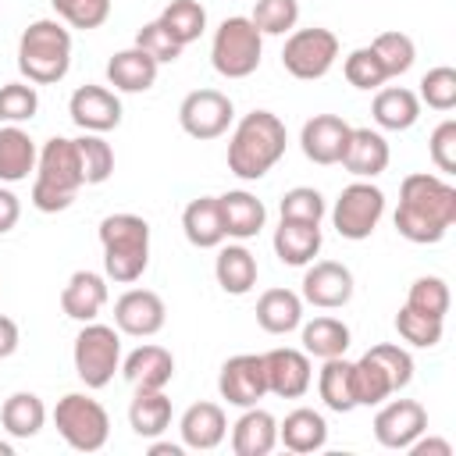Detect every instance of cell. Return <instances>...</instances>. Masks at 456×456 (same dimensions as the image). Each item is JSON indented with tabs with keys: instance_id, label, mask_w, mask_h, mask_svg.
<instances>
[{
	"instance_id": "obj_45",
	"label": "cell",
	"mask_w": 456,
	"mask_h": 456,
	"mask_svg": "<svg viewBox=\"0 0 456 456\" xmlns=\"http://www.w3.org/2000/svg\"><path fill=\"white\" fill-rule=\"evenodd\" d=\"M342 75L353 89H381L388 82L385 64L378 61V53L370 46H356L346 61H342Z\"/></svg>"
},
{
	"instance_id": "obj_4",
	"label": "cell",
	"mask_w": 456,
	"mask_h": 456,
	"mask_svg": "<svg viewBox=\"0 0 456 456\" xmlns=\"http://www.w3.org/2000/svg\"><path fill=\"white\" fill-rule=\"evenodd\" d=\"M103 274L118 285H132L150 267V224L139 214H107L100 221Z\"/></svg>"
},
{
	"instance_id": "obj_41",
	"label": "cell",
	"mask_w": 456,
	"mask_h": 456,
	"mask_svg": "<svg viewBox=\"0 0 456 456\" xmlns=\"http://www.w3.org/2000/svg\"><path fill=\"white\" fill-rule=\"evenodd\" d=\"M395 331L403 342H410L417 349H435L442 342V317H428V314L403 303L395 314Z\"/></svg>"
},
{
	"instance_id": "obj_25",
	"label": "cell",
	"mask_w": 456,
	"mask_h": 456,
	"mask_svg": "<svg viewBox=\"0 0 456 456\" xmlns=\"http://www.w3.org/2000/svg\"><path fill=\"white\" fill-rule=\"evenodd\" d=\"M274 445H278V420L260 406H246L242 417L232 424L235 456H267Z\"/></svg>"
},
{
	"instance_id": "obj_12",
	"label": "cell",
	"mask_w": 456,
	"mask_h": 456,
	"mask_svg": "<svg viewBox=\"0 0 456 456\" xmlns=\"http://www.w3.org/2000/svg\"><path fill=\"white\" fill-rule=\"evenodd\" d=\"M217 392L228 399V406H256L267 395V374H264V353H239L221 363Z\"/></svg>"
},
{
	"instance_id": "obj_49",
	"label": "cell",
	"mask_w": 456,
	"mask_h": 456,
	"mask_svg": "<svg viewBox=\"0 0 456 456\" xmlns=\"http://www.w3.org/2000/svg\"><path fill=\"white\" fill-rule=\"evenodd\" d=\"M135 46H139L142 53H150L157 64H175V61L182 57V50H185L160 21H146V25L135 32Z\"/></svg>"
},
{
	"instance_id": "obj_16",
	"label": "cell",
	"mask_w": 456,
	"mask_h": 456,
	"mask_svg": "<svg viewBox=\"0 0 456 456\" xmlns=\"http://www.w3.org/2000/svg\"><path fill=\"white\" fill-rule=\"evenodd\" d=\"M68 114L82 132H110L121 125V100L107 86H78L68 100Z\"/></svg>"
},
{
	"instance_id": "obj_7",
	"label": "cell",
	"mask_w": 456,
	"mask_h": 456,
	"mask_svg": "<svg viewBox=\"0 0 456 456\" xmlns=\"http://www.w3.org/2000/svg\"><path fill=\"white\" fill-rule=\"evenodd\" d=\"M53 428L75 452H96L110 438V417L100 399L86 392H68L53 406Z\"/></svg>"
},
{
	"instance_id": "obj_53",
	"label": "cell",
	"mask_w": 456,
	"mask_h": 456,
	"mask_svg": "<svg viewBox=\"0 0 456 456\" xmlns=\"http://www.w3.org/2000/svg\"><path fill=\"white\" fill-rule=\"evenodd\" d=\"M406 452H410V456H428V452H435V456H452V445H449L445 438H424V435H417V438L406 445Z\"/></svg>"
},
{
	"instance_id": "obj_20",
	"label": "cell",
	"mask_w": 456,
	"mask_h": 456,
	"mask_svg": "<svg viewBox=\"0 0 456 456\" xmlns=\"http://www.w3.org/2000/svg\"><path fill=\"white\" fill-rule=\"evenodd\" d=\"M121 374L132 388H167V381L175 378V356L164 346L142 342L121 360Z\"/></svg>"
},
{
	"instance_id": "obj_18",
	"label": "cell",
	"mask_w": 456,
	"mask_h": 456,
	"mask_svg": "<svg viewBox=\"0 0 456 456\" xmlns=\"http://www.w3.org/2000/svg\"><path fill=\"white\" fill-rule=\"evenodd\" d=\"M349 121H342L338 114H314L303 132H299V150L306 160L328 167V164H338L342 160V150H346V139H349Z\"/></svg>"
},
{
	"instance_id": "obj_39",
	"label": "cell",
	"mask_w": 456,
	"mask_h": 456,
	"mask_svg": "<svg viewBox=\"0 0 456 456\" xmlns=\"http://www.w3.org/2000/svg\"><path fill=\"white\" fill-rule=\"evenodd\" d=\"M75 150H78V164H82V178L86 185H100L114 175V150L103 135L96 132H82L75 139Z\"/></svg>"
},
{
	"instance_id": "obj_56",
	"label": "cell",
	"mask_w": 456,
	"mask_h": 456,
	"mask_svg": "<svg viewBox=\"0 0 456 456\" xmlns=\"http://www.w3.org/2000/svg\"><path fill=\"white\" fill-rule=\"evenodd\" d=\"M0 456H14V445H11V442H4V438H0Z\"/></svg>"
},
{
	"instance_id": "obj_42",
	"label": "cell",
	"mask_w": 456,
	"mask_h": 456,
	"mask_svg": "<svg viewBox=\"0 0 456 456\" xmlns=\"http://www.w3.org/2000/svg\"><path fill=\"white\" fill-rule=\"evenodd\" d=\"M39 110V93L32 82H4L0 86V121L4 125H21L32 121Z\"/></svg>"
},
{
	"instance_id": "obj_29",
	"label": "cell",
	"mask_w": 456,
	"mask_h": 456,
	"mask_svg": "<svg viewBox=\"0 0 456 456\" xmlns=\"http://www.w3.org/2000/svg\"><path fill=\"white\" fill-rule=\"evenodd\" d=\"M39 150L32 135L21 125H4L0 128V182H25L36 171Z\"/></svg>"
},
{
	"instance_id": "obj_52",
	"label": "cell",
	"mask_w": 456,
	"mask_h": 456,
	"mask_svg": "<svg viewBox=\"0 0 456 456\" xmlns=\"http://www.w3.org/2000/svg\"><path fill=\"white\" fill-rule=\"evenodd\" d=\"M18 217H21L18 196H14L7 185H0V235H7V232L18 224Z\"/></svg>"
},
{
	"instance_id": "obj_11",
	"label": "cell",
	"mask_w": 456,
	"mask_h": 456,
	"mask_svg": "<svg viewBox=\"0 0 456 456\" xmlns=\"http://www.w3.org/2000/svg\"><path fill=\"white\" fill-rule=\"evenodd\" d=\"M235 121V107L221 89H192L182 103H178V125L185 135L207 142L228 132V125Z\"/></svg>"
},
{
	"instance_id": "obj_51",
	"label": "cell",
	"mask_w": 456,
	"mask_h": 456,
	"mask_svg": "<svg viewBox=\"0 0 456 456\" xmlns=\"http://www.w3.org/2000/svg\"><path fill=\"white\" fill-rule=\"evenodd\" d=\"M370 353L378 356V363L392 374L395 388H406L413 381V356L403 349V346H392V342H381V346H370Z\"/></svg>"
},
{
	"instance_id": "obj_35",
	"label": "cell",
	"mask_w": 456,
	"mask_h": 456,
	"mask_svg": "<svg viewBox=\"0 0 456 456\" xmlns=\"http://www.w3.org/2000/svg\"><path fill=\"white\" fill-rule=\"evenodd\" d=\"M0 424L11 438H32L46 424V406L36 392H11L0 406Z\"/></svg>"
},
{
	"instance_id": "obj_40",
	"label": "cell",
	"mask_w": 456,
	"mask_h": 456,
	"mask_svg": "<svg viewBox=\"0 0 456 456\" xmlns=\"http://www.w3.org/2000/svg\"><path fill=\"white\" fill-rule=\"evenodd\" d=\"M370 50H374L378 61L385 64V75H388V78L406 75V71L413 68V61H417V46H413V39H410L406 32H381V36H374Z\"/></svg>"
},
{
	"instance_id": "obj_55",
	"label": "cell",
	"mask_w": 456,
	"mask_h": 456,
	"mask_svg": "<svg viewBox=\"0 0 456 456\" xmlns=\"http://www.w3.org/2000/svg\"><path fill=\"white\" fill-rule=\"evenodd\" d=\"M185 445H175V442H153L150 445V456H182Z\"/></svg>"
},
{
	"instance_id": "obj_17",
	"label": "cell",
	"mask_w": 456,
	"mask_h": 456,
	"mask_svg": "<svg viewBox=\"0 0 456 456\" xmlns=\"http://www.w3.org/2000/svg\"><path fill=\"white\" fill-rule=\"evenodd\" d=\"M303 299L317 310H338L353 299V271L338 260H317L303 274Z\"/></svg>"
},
{
	"instance_id": "obj_32",
	"label": "cell",
	"mask_w": 456,
	"mask_h": 456,
	"mask_svg": "<svg viewBox=\"0 0 456 456\" xmlns=\"http://www.w3.org/2000/svg\"><path fill=\"white\" fill-rule=\"evenodd\" d=\"M278 442L292 452H317L328 442V420L310 406H296L278 424Z\"/></svg>"
},
{
	"instance_id": "obj_8",
	"label": "cell",
	"mask_w": 456,
	"mask_h": 456,
	"mask_svg": "<svg viewBox=\"0 0 456 456\" xmlns=\"http://www.w3.org/2000/svg\"><path fill=\"white\" fill-rule=\"evenodd\" d=\"M75 374L86 388L110 385L114 370H121V331L100 321H86V328L75 335Z\"/></svg>"
},
{
	"instance_id": "obj_28",
	"label": "cell",
	"mask_w": 456,
	"mask_h": 456,
	"mask_svg": "<svg viewBox=\"0 0 456 456\" xmlns=\"http://www.w3.org/2000/svg\"><path fill=\"white\" fill-rule=\"evenodd\" d=\"M256 324L267 335H289L303 324V296L292 289H267L256 299Z\"/></svg>"
},
{
	"instance_id": "obj_13",
	"label": "cell",
	"mask_w": 456,
	"mask_h": 456,
	"mask_svg": "<svg viewBox=\"0 0 456 456\" xmlns=\"http://www.w3.org/2000/svg\"><path fill=\"white\" fill-rule=\"evenodd\" d=\"M167 306L153 289H128L114 303V328L132 338H150L164 328Z\"/></svg>"
},
{
	"instance_id": "obj_1",
	"label": "cell",
	"mask_w": 456,
	"mask_h": 456,
	"mask_svg": "<svg viewBox=\"0 0 456 456\" xmlns=\"http://www.w3.org/2000/svg\"><path fill=\"white\" fill-rule=\"evenodd\" d=\"M392 221L406 242H442L445 232L456 224V185L428 171L406 175L399 185V207Z\"/></svg>"
},
{
	"instance_id": "obj_10",
	"label": "cell",
	"mask_w": 456,
	"mask_h": 456,
	"mask_svg": "<svg viewBox=\"0 0 456 456\" xmlns=\"http://www.w3.org/2000/svg\"><path fill=\"white\" fill-rule=\"evenodd\" d=\"M381 217H385V192H381L370 178L349 182V185L338 192L335 207H331V224H335V232H338L342 239H349V242L370 239Z\"/></svg>"
},
{
	"instance_id": "obj_15",
	"label": "cell",
	"mask_w": 456,
	"mask_h": 456,
	"mask_svg": "<svg viewBox=\"0 0 456 456\" xmlns=\"http://www.w3.org/2000/svg\"><path fill=\"white\" fill-rule=\"evenodd\" d=\"M264 374H267V392H274L278 399H299L310 392V381H314L310 356L303 349H292V346L267 349L264 353Z\"/></svg>"
},
{
	"instance_id": "obj_47",
	"label": "cell",
	"mask_w": 456,
	"mask_h": 456,
	"mask_svg": "<svg viewBox=\"0 0 456 456\" xmlns=\"http://www.w3.org/2000/svg\"><path fill=\"white\" fill-rule=\"evenodd\" d=\"M57 18L71 28H100L107 18H110V0H50Z\"/></svg>"
},
{
	"instance_id": "obj_14",
	"label": "cell",
	"mask_w": 456,
	"mask_h": 456,
	"mask_svg": "<svg viewBox=\"0 0 456 456\" xmlns=\"http://www.w3.org/2000/svg\"><path fill=\"white\" fill-rule=\"evenodd\" d=\"M424 431H428V410L417 399H388L374 413V438L385 449H406Z\"/></svg>"
},
{
	"instance_id": "obj_54",
	"label": "cell",
	"mask_w": 456,
	"mask_h": 456,
	"mask_svg": "<svg viewBox=\"0 0 456 456\" xmlns=\"http://www.w3.org/2000/svg\"><path fill=\"white\" fill-rule=\"evenodd\" d=\"M18 342H21V335H18V324H14L7 314H0V360L14 356V353H18Z\"/></svg>"
},
{
	"instance_id": "obj_9",
	"label": "cell",
	"mask_w": 456,
	"mask_h": 456,
	"mask_svg": "<svg viewBox=\"0 0 456 456\" xmlns=\"http://www.w3.org/2000/svg\"><path fill=\"white\" fill-rule=\"evenodd\" d=\"M335 61H338V36L321 25L289 32V39L281 46V68L299 82L324 78L335 68Z\"/></svg>"
},
{
	"instance_id": "obj_2",
	"label": "cell",
	"mask_w": 456,
	"mask_h": 456,
	"mask_svg": "<svg viewBox=\"0 0 456 456\" xmlns=\"http://www.w3.org/2000/svg\"><path fill=\"white\" fill-rule=\"evenodd\" d=\"M285 121L271 110H249L228 139V171L242 182L264 178L285 157Z\"/></svg>"
},
{
	"instance_id": "obj_44",
	"label": "cell",
	"mask_w": 456,
	"mask_h": 456,
	"mask_svg": "<svg viewBox=\"0 0 456 456\" xmlns=\"http://www.w3.org/2000/svg\"><path fill=\"white\" fill-rule=\"evenodd\" d=\"M449 303H452L449 285H445V278H438V274L417 278V281L410 285V292H406V306H413V310H420V314H428V317H442V321H445Z\"/></svg>"
},
{
	"instance_id": "obj_5",
	"label": "cell",
	"mask_w": 456,
	"mask_h": 456,
	"mask_svg": "<svg viewBox=\"0 0 456 456\" xmlns=\"http://www.w3.org/2000/svg\"><path fill=\"white\" fill-rule=\"evenodd\" d=\"M71 68V32L57 18L25 25L18 39V71L32 86H53Z\"/></svg>"
},
{
	"instance_id": "obj_43",
	"label": "cell",
	"mask_w": 456,
	"mask_h": 456,
	"mask_svg": "<svg viewBox=\"0 0 456 456\" xmlns=\"http://www.w3.org/2000/svg\"><path fill=\"white\" fill-rule=\"evenodd\" d=\"M249 21L260 28V36H285L299 21V0H256Z\"/></svg>"
},
{
	"instance_id": "obj_24",
	"label": "cell",
	"mask_w": 456,
	"mask_h": 456,
	"mask_svg": "<svg viewBox=\"0 0 456 456\" xmlns=\"http://www.w3.org/2000/svg\"><path fill=\"white\" fill-rule=\"evenodd\" d=\"M217 207H221L224 235L228 239H239V242L253 239L264 228V221H267L264 203L253 192H246V189H228L224 196H217Z\"/></svg>"
},
{
	"instance_id": "obj_37",
	"label": "cell",
	"mask_w": 456,
	"mask_h": 456,
	"mask_svg": "<svg viewBox=\"0 0 456 456\" xmlns=\"http://www.w3.org/2000/svg\"><path fill=\"white\" fill-rule=\"evenodd\" d=\"M317 392H321L324 406L335 410V413L356 410V395H353V363H349L346 356L324 360V367H321V374H317Z\"/></svg>"
},
{
	"instance_id": "obj_50",
	"label": "cell",
	"mask_w": 456,
	"mask_h": 456,
	"mask_svg": "<svg viewBox=\"0 0 456 456\" xmlns=\"http://www.w3.org/2000/svg\"><path fill=\"white\" fill-rule=\"evenodd\" d=\"M428 153H431V160H435L438 171H445V175L456 171V121H452V118H445V121L431 132Z\"/></svg>"
},
{
	"instance_id": "obj_33",
	"label": "cell",
	"mask_w": 456,
	"mask_h": 456,
	"mask_svg": "<svg viewBox=\"0 0 456 456\" xmlns=\"http://www.w3.org/2000/svg\"><path fill=\"white\" fill-rule=\"evenodd\" d=\"M128 424L139 438H160L171 428V399L164 388H135V399L128 403Z\"/></svg>"
},
{
	"instance_id": "obj_23",
	"label": "cell",
	"mask_w": 456,
	"mask_h": 456,
	"mask_svg": "<svg viewBox=\"0 0 456 456\" xmlns=\"http://www.w3.org/2000/svg\"><path fill=\"white\" fill-rule=\"evenodd\" d=\"M157 71H160V64L150 53H142L139 46L118 50L107 61V82L114 86V93H146V89H153Z\"/></svg>"
},
{
	"instance_id": "obj_31",
	"label": "cell",
	"mask_w": 456,
	"mask_h": 456,
	"mask_svg": "<svg viewBox=\"0 0 456 456\" xmlns=\"http://www.w3.org/2000/svg\"><path fill=\"white\" fill-rule=\"evenodd\" d=\"M256 256L242 246V242H228L217 249V260H214V278L217 285L228 292V296H246L253 285H256Z\"/></svg>"
},
{
	"instance_id": "obj_6",
	"label": "cell",
	"mask_w": 456,
	"mask_h": 456,
	"mask_svg": "<svg viewBox=\"0 0 456 456\" xmlns=\"http://www.w3.org/2000/svg\"><path fill=\"white\" fill-rule=\"evenodd\" d=\"M260 53H264V36L249 18L232 14L214 28L210 64L221 78H249L260 68Z\"/></svg>"
},
{
	"instance_id": "obj_38",
	"label": "cell",
	"mask_w": 456,
	"mask_h": 456,
	"mask_svg": "<svg viewBox=\"0 0 456 456\" xmlns=\"http://www.w3.org/2000/svg\"><path fill=\"white\" fill-rule=\"evenodd\" d=\"M157 21H160L182 46H189V43L200 39L203 28H207V7H203L200 0H171V4L160 11Z\"/></svg>"
},
{
	"instance_id": "obj_34",
	"label": "cell",
	"mask_w": 456,
	"mask_h": 456,
	"mask_svg": "<svg viewBox=\"0 0 456 456\" xmlns=\"http://www.w3.org/2000/svg\"><path fill=\"white\" fill-rule=\"evenodd\" d=\"M299 338H303V353H306V356L331 360V356H346L353 335H349V324H346V321L321 314V317H314V321L303 324Z\"/></svg>"
},
{
	"instance_id": "obj_48",
	"label": "cell",
	"mask_w": 456,
	"mask_h": 456,
	"mask_svg": "<svg viewBox=\"0 0 456 456\" xmlns=\"http://www.w3.org/2000/svg\"><path fill=\"white\" fill-rule=\"evenodd\" d=\"M281 221H306V224H321V217H324V196L317 192V189H310V185H296V189H289L285 196H281Z\"/></svg>"
},
{
	"instance_id": "obj_3",
	"label": "cell",
	"mask_w": 456,
	"mask_h": 456,
	"mask_svg": "<svg viewBox=\"0 0 456 456\" xmlns=\"http://www.w3.org/2000/svg\"><path fill=\"white\" fill-rule=\"evenodd\" d=\"M86 185L75 139L53 135L43 142L36 160V182H32V207L39 214H61L75 203L78 189Z\"/></svg>"
},
{
	"instance_id": "obj_26",
	"label": "cell",
	"mask_w": 456,
	"mask_h": 456,
	"mask_svg": "<svg viewBox=\"0 0 456 456\" xmlns=\"http://www.w3.org/2000/svg\"><path fill=\"white\" fill-rule=\"evenodd\" d=\"M182 232L196 249H217L228 235H224V221H221V207L217 196H196L185 210H182Z\"/></svg>"
},
{
	"instance_id": "obj_30",
	"label": "cell",
	"mask_w": 456,
	"mask_h": 456,
	"mask_svg": "<svg viewBox=\"0 0 456 456\" xmlns=\"http://www.w3.org/2000/svg\"><path fill=\"white\" fill-rule=\"evenodd\" d=\"M370 114H374V125L378 128H385V132H406L420 118V100H417L413 89L388 86V89H378V96L370 103Z\"/></svg>"
},
{
	"instance_id": "obj_21",
	"label": "cell",
	"mask_w": 456,
	"mask_h": 456,
	"mask_svg": "<svg viewBox=\"0 0 456 456\" xmlns=\"http://www.w3.org/2000/svg\"><path fill=\"white\" fill-rule=\"evenodd\" d=\"M178 431H182V445L185 449H196V452H210L224 442L228 435V417L217 403H192L182 420H178Z\"/></svg>"
},
{
	"instance_id": "obj_22",
	"label": "cell",
	"mask_w": 456,
	"mask_h": 456,
	"mask_svg": "<svg viewBox=\"0 0 456 456\" xmlns=\"http://www.w3.org/2000/svg\"><path fill=\"white\" fill-rule=\"evenodd\" d=\"M107 306V274L96 271H75L68 285L61 289V310L71 321H96L100 310Z\"/></svg>"
},
{
	"instance_id": "obj_19",
	"label": "cell",
	"mask_w": 456,
	"mask_h": 456,
	"mask_svg": "<svg viewBox=\"0 0 456 456\" xmlns=\"http://www.w3.org/2000/svg\"><path fill=\"white\" fill-rule=\"evenodd\" d=\"M388 139L378 128H349L338 164L356 178H378L388 167Z\"/></svg>"
},
{
	"instance_id": "obj_27",
	"label": "cell",
	"mask_w": 456,
	"mask_h": 456,
	"mask_svg": "<svg viewBox=\"0 0 456 456\" xmlns=\"http://www.w3.org/2000/svg\"><path fill=\"white\" fill-rule=\"evenodd\" d=\"M274 253L281 264L289 267H306L317 253H321V224H306V221H281L274 228Z\"/></svg>"
},
{
	"instance_id": "obj_36",
	"label": "cell",
	"mask_w": 456,
	"mask_h": 456,
	"mask_svg": "<svg viewBox=\"0 0 456 456\" xmlns=\"http://www.w3.org/2000/svg\"><path fill=\"white\" fill-rule=\"evenodd\" d=\"M395 381L392 374L378 363V356L367 349L356 363H353V395H356V406H381L388 395H395Z\"/></svg>"
},
{
	"instance_id": "obj_46",
	"label": "cell",
	"mask_w": 456,
	"mask_h": 456,
	"mask_svg": "<svg viewBox=\"0 0 456 456\" xmlns=\"http://www.w3.org/2000/svg\"><path fill=\"white\" fill-rule=\"evenodd\" d=\"M420 103H428L431 110H452L456 107V68L438 64L420 78Z\"/></svg>"
}]
</instances>
